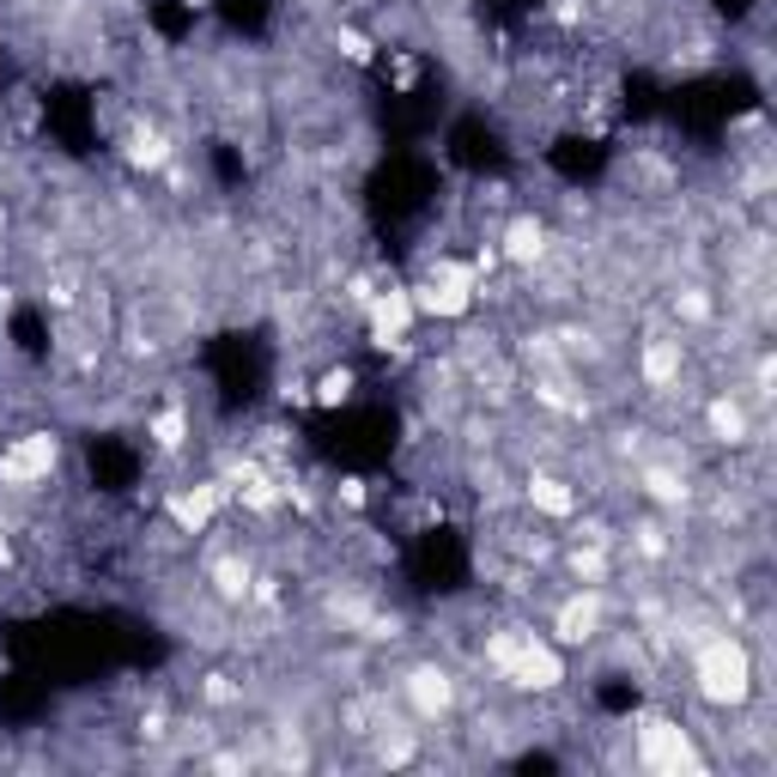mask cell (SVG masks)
Returning a JSON list of instances; mask_svg holds the SVG:
<instances>
[{
  "label": "cell",
  "instance_id": "cb8c5ba5",
  "mask_svg": "<svg viewBox=\"0 0 777 777\" xmlns=\"http://www.w3.org/2000/svg\"><path fill=\"white\" fill-rule=\"evenodd\" d=\"M583 13H590L583 0H559V7H553V19H559V25H583Z\"/></svg>",
  "mask_w": 777,
  "mask_h": 777
},
{
  "label": "cell",
  "instance_id": "2e32d148",
  "mask_svg": "<svg viewBox=\"0 0 777 777\" xmlns=\"http://www.w3.org/2000/svg\"><path fill=\"white\" fill-rule=\"evenodd\" d=\"M146 437H152L159 449H183L188 444V413L176 408V401H171V408H159L152 420H146Z\"/></svg>",
  "mask_w": 777,
  "mask_h": 777
},
{
  "label": "cell",
  "instance_id": "d4e9b609",
  "mask_svg": "<svg viewBox=\"0 0 777 777\" xmlns=\"http://www.w3.org/2000/svg\"><path fill=\"white\" fill-rule=\"evenodd\" d=\"M413 759V741H382V765H408Z\"/></svg>",
  "mask_w": 777,
  "mask_h": 777
},
{
  "label": "cell",
  "instance_id": "83f0119b",
  "mask_svg": "<svg viewBox=\"0 0 777 777\" xmlns=\"http://www.w3.org/2000/svg\"><path fill=\"white\" fill-rule=\"evenodd\" d=\"M7 559H13V540H7V535H0V565H7Z\"/></svg>",
  "mask_w": 777,
  "mask_h": 777
},
{
  "label": "cell",
  "instance_id": "30bf717a",
  "mask_svg": "<svg viewBox=\"0 0 777 777\" xmlns=\"http://www.w3.org/2000/svg\"><path fill=\"white\" fill-rule=\"evenodd\" d=\"M499 255L511 267H535L540 255H547V225H540L535 213H516V219L504 225V238H499Z\"/></svg>",
  "mask_w": 777,
  "mask_h": 777
},
{
  "label": "cell",
  "instance_id": "52a82bcc",
  "mask_svg": "<svg viewBox=\"0 0 777 777\" xmlns=\"http://www.w3.org/2000/svg\"><path fill=\"white\" fill-rule=\"evenodd\" d=\"M225 492H231L225 480H195V487L171 492V504H164V511H171V523L183 528V535H201V528H207L213 516H219Z\"/></svg>",
  "mask_w": 777,
  "mask_h": 777
},
{
  "label": "cell",
  "instance_id": "277c9868",
  "mask_svg": "<svg viewBox=\"0 0 777 777\" xmlns=\"http://www.w3.org/2000/svg\"><path fill=\"white\" fill-rule=\"evenodd\" d=\"M61 468V437L55 432H25L0 449V480L7 487H43Z\"/></svg>",
  "mask_w": 777,
  "mask_h": 777
},
{
  "label": "cell",
  "instance_id": "44dd1931",
  "mask_svg": "<svg viewBox=\"0 0 777 777\" xmlns=\"http://www.w3.org/2000/svg\"><path fill=\"white\" fill-rule=\"evenodd\" d=\"M571 571H578L583 583H602L607 559H602V540H590V547H571Z\"/></svg>",
  "mask_w": 777,
  "mask_h": 777
},
{
  "label": "cell",
  "instance_id": "484cf974",
  "mask_svg": "<svg viewBox=\"0 0 777 777\" xmlns=\"http://www.w3.org/2000/svg\"><path fill=\"white\" fill-rule=\"evenodd\" d=\"M334 499H341V504H365V480H341V487H334Z\"/></svg>",
  "mask_w": 777,
  "mask_h": 777
},
{
  "label": "cell",
  "instance_id": "ffe728a7",
  "mask_svg": "<svg viewBox=\"0 0 777 777\" xmlns=\"http://www.w3.org/2000/svg\"><path fill=\"white\" fill-rule=\"evenodd\" d=\"M425 279H449V286H468V292H480V267H468V262H449V255H437V262L425 267Z\"/></svg>",
  "mask_w": 777,
  "mask_h": 777
},
{
  "label": "cell",
  "instance_id": "e0dca14e",
  "mask_svg": "<svg viewBox=\"0 0 777 777\" xmlns=\"http://www.w3.org/2000/svg\"><path fill=\"white\" fill-rule=\"evenodd\" d=\"M644 499H650V504H669V511H674V504L693 499V487H686L674 468H644Z\"/></svg>",
  "mask_w": 777,
  "mask_h": 777
},
{
  "label": "cell",
  "instance_id": "5bb4252c",
  "mask_svg": "<svg viewBox=\"0 0 777 777\" xmlns=\"http://www.w3.org/2000/svg\"><path fill=\"white\" fill-rule=\"evenodd\" d=\"M353 389H358L353 365H334V370H322V377L310 382V401H317V408H346V401H353Z\"/></svg>",
  "mask_w": 777,
  "mask_h": 777
},
{
  "label": "cell",
  "instance_id": "7402d4cb",
  "mask_svg": "<svg viewBox=\"0 0 777 777\" xmlns=\"http://www.w3.org/2000/svg\"><path fill=\"white\" fill-rule=\"evenodd\" d=\"M674 310H681V317H693V322H705V317H711V298H705L698 286H686L681 298H674Z\"/></svg>",
  "mask_w": 777,
  "mask_h": 777
},
{
  "label": "cell",
  "instance_id": "d6986e66",
  "mask_svg": "<svg viewBox=\"0 0 777 777\" xmlns=\"http://www.w3.org/2000/svg\"><path fill=\"white\" fill-rule=\"evenodd\" d=\"M334 49H341L353 67H370V61H377V43H370L358 25H341V31H334Z\"/></svg>",
  "mask_w": 777,
  "mask_h": 777
},
{
  "label": "cell",
  "instance_id": "8fae6325",
  "mask_svg": "<svg viewBox=\"0 0 777 777\" xmlns=\"http://www.w3.org/2000/svg\"><path fill=\"white\" fill-rule=\"evenodd\" d=\"M523 499L535 504L540 516H553V523H565V516H578V487H571V480H559V475H528Z\"/></svg>",
  "mask_w": 777,
  "mask_h": 777
},
{
  "label": "cell",
  "instance_id": "6da1fadb",
  "mask_svg": "<svg viewBox=\"0 0 777 777\" xmlns=\"http://www.w3.org/2000/svg\"><path fill=\"white\" fill-rule=\"evenodd\" d=\"M693 686L711 711H741L753 698V650L735 632H711L693 650Z\"/></svg>",
  "mask_w": 777,
  "mask_h": 777
},
{
  "label": "cell",
  "instance_id": "9a60e30c",
  "mask_svg": "<svg viewBox=\"0 0 777 777\" xmlns=\"http://www.w3.org/2000/svg\"><path fill=\"white\" fill-rule=\"evenodd\" d=\"M122 159H128L134 171H164V164H171V140H164V134H128Z\"/></svg>",
  "mask_w": 777,
  "mask_h": 777
},
{
  "label": "cell",
  "instance_id": "9c48e42d",
  "mask_svg": "<svg viewBox=\"0 0 777 777\" xmlns=\"http://www.w3.org/2000/svg\"><path fill=\"white\" fill-rule=\"evenodd\" d=\"M602 614H607V602H602V590H578L565 607H559V619H553V632L565 638V644H590L595 632H602Z\"/></svg>",
  "mask_w": 777,
  "mask_h": 777
},
{
  "label": "cell",
  "instance_id": "8992f818",
  "mask_svg": "<svg viewBox=\"0 0 777 777\" xmlns=\"http://www.w3.org/2000/svg\"><path fill=\"white\" fill-rule=\"evenodd\" d=\"M365 317H370V346L377 353H396L401 341H408V329H413V292L408 286H389V292H377V298L365 304Z\"/></svg>",
  "mask_w": 777,
  "mask_h": 777
},
{
  "label": "cell",
  "instance_id": "603a6c76",
  "mask_svg": "<svg viewBox=\"0 0 777 777\" xmlns=\"http://www.w3.org/2000/svg\"><path fill=\"white\" fill-rule=\"evenodd\" d=\"M638 547H644L650 559H656V553H669V540H662V528H656V523H638Z\"/></svg>",
  "mask_w": 777,
  "mask_h": 777
},
{
  "label": "cell",
  "instance_id": "7a4b0ae2",
  "mask_svg": "<svg viewBox=\"0 0 777 777\" xmlns=\"http://www.w3.org/2000/svg\"><path fill=\"white\" fill-rule=\"evenodd\" d=\"M487 662L516 686V693H559L565 686V656L528 626H499L487 632Z\"/></svg>",
  "mask_w": 777,
  "mask_h": 777
},
{
  "label": "cell",
  "instance_id": "4316f807",
  "mask_svg": "<svg viewBox=\"0 0 777 777\" xmlns=\"http://www.w3.org/2000/svg\"><path fill=\"white\" fill-rule=\"evenodd\" d=\"M279 396H286L292 408H304V401H310V382H286V389H279Z\"/></svg>",
  "mask_w": 777,
  "mask_h": 777
},
{
  "label": "cell",
  "instance_id": "4fadbf2b",
  "mask_svg": "<svg viewBox=\"0 0 777 777\" xmlns=\"http://www.w3.org/2000/svg\"><path fill=\"white\" fill-rule=\"evenodd\" d=\"M705 420H711L717 444H747V408H741V401L717 396L711 408H705Z\"/></svg>",
  "mask_w": 777,
  "mask_h": 777
},
{
  "label": "cell",
  "instance_id": "ba28073f",
  "mask_svg": "<svg viewBox=\"0 0 777 777\" xmlns=\"http://www.w3.org/2000/svg\"><path fill=\"white\" fill-rule=\"evenodd\" d=\"M408 292H413V310L432 317V322H461L468 310H475V298H480V292L449 286V279H420V286H408Z\"/></svg>",
  "mask_w": 777,
  "mask_h": 777
},
{
  "label": "cell",
  "instance_id": "ac0fdd59",
  "mask_svg": "<svg viewBox=\"0 0 777 777\" xmlns=\"http://www.w3.org/2000/svg\"><path fill=\"white\" fill-rule=\"evenodd\" d=\"M250 565L243 559H219L213 565V590H219V602H250Z\"/></svg>",
  "mask_w": 777,
  "mask_h": 777
},
{
  "label": "cell",
  "instance_id": "7c38bea8",
  "mask_svg": "<svg viewBox=\"0 0 777 777\" xmlns=\"http://www.w3.org/2000/svg\"><path fill=\"white\" fill-rule=\"evenodd\" d=\"M638 377H644L650 389H674V382H681V341H644Z\"/></svg>",
  "mask_w": 777,
  "mask_h": 777
},
{
  "label": "cell",
  "instance_id": "5b68a950",
  "mask_svg": "<svg viewBox=\"0 0 777 777\" xmlns=\"http://www.w3.org/2000/svg\"><path fill=\"white\" fill-rule=\"evenodd\" d=\"M401 693H408V705H413L420 723H444V717L456 711V674H449L444 662H420V669H408Z\"/></svg>",
  "mask_w": 777,
  "mask_h": 777
},
{
  "label": "cell",
  "instance_id": "3957f363",
  "mask_svg": "<svg viewBox=\"0 0 777 777\" xmlns=\"http://www.w3.org/2000/svg\"><path fill=\"white\" fill-rule=\"evenodd\" d=\"M638 765H644V772H662V777H705L711 772L705 753L693 747V735H686L674 717H656V711L638 723Z\"/></svg>",
  "mask_w": 777,
  "mask_h": 777
}]
</instances>
